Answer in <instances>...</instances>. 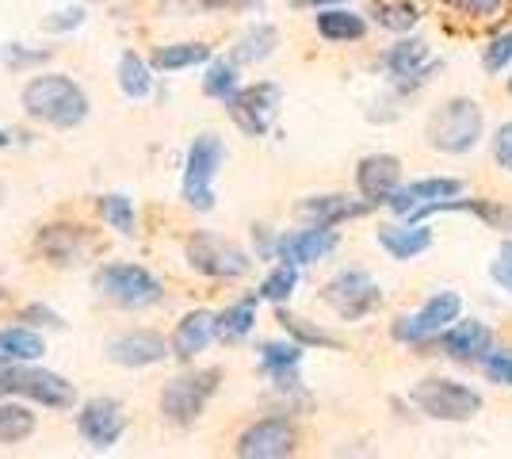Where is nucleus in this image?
<instances>
[{
    "label": "nucleus",
    "instance_id": "f257e3e1",
    "mask_svg": "<svg viewBox=\"0 0 512 459\" xmlns=\"http://www.w3.org/2000/svg\"><path fill=\"white\" fill-rule=\"evenodd\" d=\"M20 108L27 119L73 131L88 119V92L65 73H35L20 92Z\"/></svg>",
    "mask_w": 512,
    "mask_h": 459
},
{
    "label": "nucleus",
    "instance_id": "f03ea898",
    "mask_svg": "<svg viewBox=\"0 0 512 459\" xmlns=\"http://www.w3.org/2000/svg\"><path fill=\"white\" fill-rule=\"evenodd\" d=\"M486 134V115L482 104L470 100V96H451L440 108H432L425 123V142L436 153H448V157H463L470 153Z\"/></svg>",
    "mask_w": 512,
    "mask_h": 459
},
{
    "label": "nucleus",
    "instance_id": "7ed1b4c3",
    "mask_svg": "<svg viewBox=\"0 0 512 459\" xmlns=\"http://www.w3.org/2000/svg\"><path fill=\"white\" fill-rule=\"evenodd\" d=\"M455 318H463V295H459V291H436V295L425 299L413 314H398L394 326H390V337H394L398 345H409V349L425 352L440 341V333H444Z\"/></svg>",
    "mask_w": 512,
    "mask_h": 459
},
{
    "label": "nucleus",
    "instance_id": "20e7f679",
    "mask_svg": "<svg viewBox=\"0 0 512 459\" xmlns=\"http://www.w3.org/2000/svg\"><path fill=\"white\" fill-rule=\"evenodd\" d=\"M409 402H413L417 414L432 417V421H451V425L470 421V417H478V410H482V394L474 391V387H467V383H459V379H448V375H428V379H421L409 391Z\"/></svg>",
    "mask_w": 512,
    "mask_h": 459
},
{
    "label": "nucleus",
    "instance_id": "39448f33",
    "mask_svg": "<svg viewBox=\"0 0 512 459\" xmlns=\"http://www.w3.org/2000/svg\"><path fill=\"white\" fill-rule=\"evenodd\" d=\"M222 387V372L218 368H199V372L176 375L161 391V417L176 425V429H192L199 417L207 414L211 398Z\"/></svg>",
    "mask_w": 512,
    "mask_h": 459
},
{
    "label": "nucleus",
    "instance_id": "423d86ee",
    "mask_svg": "<svg viewBox=\"0 0 512 459\" xmlns=\"http://www.w3.org/2000/svg\"><path fill=\"white\" fill-rule=\"evenodd\" d=\"M226 165V142L218 134H199L192 146H188V157H184V180H180V196L184 203L207 215L214 211V176Z\"/></svg>",
    "mask_w": 512,
    "mask_h": 459
},
{
    "label": "nucleus",
    "instance_id": "0eeeda50",
    "mask_svg": "<svg viewBox=\"0 0 512 459\" xmlns=\"http://www.w3.org/2000/svg\"><path fill=\"white\" fill-rule=\"evenodd\" d=\"M92 284H96V291L104 299H111V303L123 306V310H146V306L161 303V295H165V287H161V280L153 276L150 268L127 261L104 264Z\"/></svg>",
    "mask_w": 512,
    "mask_h": 459
},
{
    "label": "nucleus",
    "instance_id": "6e6552de",
    "mask_svg": "<svg viewBox=\"0 0 512 459\" xmlns=\"http://www.w3.org/2000/svg\"><path fill=\"white\" fill-rule=\"evenodd\" d=\"M321 303L329 306L344 322H363L383 306V287L367 268H341L329 284L321 287Z\"/></svg>",
    "mask_w": 512,
    "mask_h": 459
},
{
    "label": "nucleus",
    "instance_id": "1a4fd4ad",
    "mask_svg": "<svg viewBox=\"0 0 512 459\" xmlns=\"http://www.w3.org/2000/svg\"><path fill=\"white\" fill-rule=\"evenodd\" d=\"M184 257L207 280H241L253 268V257L241 245L218 238L211 230H195L192 238H188V245H184Z\"/></svg>",
    "mask_w": 512,
    "mask_h": 459
},
{
    "label": "nucleus",
    "instance_id": "9d476101",
    "mask_svg": "<svg viewBox=\"0 0 512 459\" xmlns=\"http://www.w3.org/2000/svg\"><path fill=\"white\" fill-rule=\"evenodd\" d=\"M241 459H287L299 452V429L287 414H272L253 421L234 448Z\"/></svg>",
    "mask_w": 512,
    "mask_h": 459
},
{
    "label": "nucleus",
    "instance_id": "9b49d317",
    "mask_svg": "<svg viewBox=\"0 0 512 459\" xmlns=\"http://www.w3.org/2000/svg\"><path fill=\"white\" fill-rule=\"evenodd\" d=\"M279 104H283L279 85L260 81V85L237 88L234 96L226 100V111H230V119L241 127V134H249V138H264V134L272 131V123H276Z\"/></svg>",
    "mask_w": 512,
    "mask_h": 459
},
{
    "label": "nucleus",
    "instance_id": "f8f14e48",
    "mask_svg": "<svg viewBox=\"0 0 512 459\" xmlns=\"http://www.w3.org/2000/svg\"><path fill=\"white\" fill-rule=\"evenodd\" d=\"M451 196H463V180H459V176H425V180L402 184V188L390 196L386 207H390L398 219L425 222L428 211H432L436 203L451 199Z\"/></svg>",
    "mask_w": 512,
    "mask_h": 459
},
{
    "label": "nucleus",
    "instance_id": "ddd939ff",
    "mask_svg": "<svg viewBox=\"0 0 512 459\" xmlns=\"http://www.w3.org/2000/svg\"><path fill=\"white\" fill-rule=\"evenodd\" d=\"M77 433L85 440L88 448L96 452H111L123 433H127V414L115 398H88L77 414Z\"/></svg>",
    "mask_w": 512,
    "mask_h": 459
},
{
    "label": "nucleus",
    "instance_id": "4468645a",
    "mask_svg": "<svg viewBox=\"0 0 512 459\" xmlns=\"http://www.w3.org/2000/svg\"><path fill=\"white\" fill-rule=\"evenodd\" d=\"M104 356L111 364H119V368H153V364H165L172 356V345L161 337V333H153V329H130V333H119V337H111L107 341Z\"/></svg>",
    "mask_w": 512,
    "mask_h": 459
},
{
    "label": "nucleus",
    "instance_id": "2eb2a0df",
    "mask_svg": "<svg viewBox=\"0 0 512 459\" xmlns=\"http://www.w3.org/2000/svg\"><path fill=\"white\" fill-rule=\"evenodd\" d=\"M16 383H20V398L43 406V410H73L77 406V387L65 375L50 372V368L20 364L16 368Z\"/></svg>",
    "mask_w": 512,
    "mask_h": 459
},
{
    "label": "nucleus",
    "instance_id": "dca6fc26",
    "mask_svg": "<svg viewBox=\"0 0 512 459\" xmlns=\"http://www.w3.org/2000/svg\"><path fill=\"white\" fill-rule=\"evenodd\" d=\"M398 188H402V161L394 153H367L356 165V192L371 207H386Z\"/></svg>",
    "mask_w": 512,
    "mask_h": 459
},
{
    "label": "nucleus",
    "instance_id": "f3484780",
    "mask_svg": "<svg viewBox=\"0 0 512 459\" xmlns=\"http://www.w3.org/2000/svg\"><path fill=\"white\" fill-rule=\"evenodd\" d=\"M337 226H314V222H306L302 230H291V234H279V245H276V261H287V264H318L325 261L333 249H337Z\"/></svg>",
    "mask_w": 512,
    "mask_h": 459
},
{
    "label": "nucleus",
    "instance_id": "a211bd4d",
    "mask_svg": "<svg viewBox=\"0 0 512 459\" xmlns=\"http://www.w3.org/2000/svg\"><path fill=\"white\" fill-rule=\"evenodd\" d=\"M436 349L444 352L448 360H459V364H478L486 356V349H493V329L482 318H455L440 333Z\"/></svg>",
    "mask_w": 512,
    "mask_h": 459
},
{
    "label": "nucleus",
    "instance_id": "6ab92c4d",
    "mask_svg": "<svg viewBox=\"0 0 512 459\" xmlns=\"http://www.w3.org/2000/svg\"><path fill=\"white\" fill-rule=\"evenodd\" d=\"M211 341H218V314H211V310H188L169 337L172 356L184 360V364H192L195 356H203V352L211 349Z\"/></svg>",
    "mask_w": 512,
    "mask_h": 459
},
{
    "label": "nucleus",
    "instance_id": "aec40b11",
    "mask_svg": "<svg viewBox=\"0 0 512 459\" xmlns=\"http://www.w3.org/2000/svg\"><path fill=\"white\" fill-rule=\"evenodd\" d=\"M39 253H43L50 264H58V268H69V264H81L88 253V234L85 226H73V222H50L39 230Z\"/></svg>",
    "mask_w": 512,
    "mask_h": 459
},
{
    "label": "nucleus",
    "instance_id": "412c9836",
    "mask_svg": "<svg viewBox=\"0 0 512 459\" xmlns=\"http://www.w3.org/2000/svg\"><path fill=\"white\" fill-rule=\"evenodd\" d=\"M375 207L367 199H352V196H306L299 203V215L314 226H341V222L363 219L371 215Z\"/></svg>",
    "mask_w": 512,
    "mask_h": 459
},
{
    "label": "nucleus",
    "instance_id": "4be33fe9",
    "mask_svg": "<svg viewBox=\"0 0 512 459\" xmlns=\"http://www.w3.org/2000/svg\"><path fill=\"white\" fill-rule=\"evenodd\" d=\"M379 249H383L386 257H394V261H413V257H421L432 249V230H428L425 222H394V226H379Z\"/></svg>",
    "mask_w": 512,
    "mask_h": 459
},
{
    "label": "nucleus",
    "instance_id": "5701e85b",
    "mask_svg": "<svg viewBox=\"0 0 512 459\" xmlns=\"http://www.w3.org/2000/svg\"><path fill=\"white\" fill-rule=\"evenodd\" d=\"M43 352H46L43 329H31V326L0 329V364H8V368L35 364V360H43Z\"/></svg>",
    "mask_w": 512,
    "mask_h": 459
},
{
    "label": "nucleus",
    "instance_id": "b1692460",
    "mask_svg": "<svg viewBox=\"0 0 512 459\" xmlns=\"http://www.w3.org/2000/svg\"><path fill=\"white\" fill-rule=\"evenodd\" d=\"M314 27L325 43H360L367 35V16L344 8V4H333V8H318Z\"/></svg>",
    "mask_w": 512,
    "mask_h": 459
},
{
    "label": "nucleus",
    "instance_id": "393cba45",
    "mask_svg": "<svg viewBox=\"0 0 512 459\" xmlns=\"http://www.w3.org/2000/svg\"><path fill=\"white\" fill-rule=\"evenodd\" d=\"M279 46V31L276 23H253L234 46V62L237 66H260V62H268L272 54H276Z\"/></svg>",
    "mask_w": 512,
    "mask_h": 459
},
{
    "label": "nucleus",
    "instance_id": "a878e982",
    "mask_svg": "<svg viewBox=\"0 0 512 459\" xmlns=\"http://www.w3.org/2000/svg\"><path fill=\"white\" fill-rule=\"evenodd\" d=\"M428 62H432V46H428L425 39H402V43H394L383 54V69L394 77V81L413 77V73L425 69Z\"/></svg>",
    "mask_w": 512,
    "mask_h": 459
},
{
    "label": "nucleus",
    "instance_id": "bb28decb",
    "mask_svg": "<svg viewBox=\"0 0 512 459\" xmlns=\"http://www.w3.org/2000/svg\"><path fill=\"white\" fill-rule=\"evenodd\" d=\"M256 303H260V295H245L226 310H218V341H226V345L245 341L256 329Z\"/></svg>",
    "mask_w": 512,
    "mask_h": 459
},
{
    "label": "nucleus",
    "instance_id": "cd10ccee",
    "mask_svg": "<svg viewBox=\"0 0 512 459\" xmlns=\"http://www.w3.org/2000/svg\"><path fill=\"white\" fill-rule=\"evenodd\" d=\"M371 20L390 35H409L421 23V4L417 0H375L371 4Z\"/></svg>",
    "mask_w": 512,
    "mask_h": 459
},
{
    "label": "nucleus",
    "instance_id": "c85d7f7f",
    "mask_svg": "<svg viewBox=\"0 0 512 459\" xmlns=\"http://www.w3.org/2000/svg\"><path fill=\"white\" fill-rule=\"evenodd\" d=\"M256 352H260V372L268 375V379H279V375L299 372L306 345L291 341V337H283V341H264Z\"/></svg>",
    "mask_w": 512,
    "mask_h": 459
},
{
    "label": "nucleus",
    "instance_id": "c756f323",
    "mask_svg": "<svg viewBox=\"0 0 512 459\" xmlns=\"http://www.w3.org/2000/svg\"><path fill=\"white\" fill-rule=\"evenodd\" d=\"M276 322H279V329L291 337V341H299V345H306V349H341V341H337L329 329L314 326L310 318L291 314L287 306H279V310H276Z\"/></svg>",
    "mask_w": 512,
    "mask_h": 459
},
{
    "label": "nucleus",
    "instance_id": "7c9ffc66",
    "mask_svg": "<svg viewBox=\"0 0 512 459\" xmlns=\"http://www.w3.org/2000/svg\"><path fill=\"white\" fill-rule=\"evenodd\" d=\"M211 62V46L207 43H169L153 50V69L161 73H180V69H195Z\"/></svg>",
    "mask_w": 512,
    "mask_h": 459
},
{
    "label": "nucleus",
    "instance_id": "2f4dec72",
    "mask_svg": "<svg viewBox=\"0 0 512 459\" xmlns=\"http://www.w3.org/2000/svg\"><path fill=\"white\" fill-rule=\"evenodd\" d=\"M35 429H39V417L31 406L0 398V444H23L35 437Z\"/></svg>",
    "mask_w": 512,
    "mask_h": 459
},
{
    "label": "nucleus",
    "instance_id": "473e14b6",
    "mask_svg": "<svg viewBox=\"0 0 512 459\" xmlns=\"http://www.w3.org/2000/svg\"><path fill=\"white\" fill-rule=\"evenodd\" d=\"M119 88L127 100H146L153 92V62H146L142 54L127 50L119 58Z\"/></svg>",
    "mask_w": 512,
    "mask_h": 459
},
{
    "label": "nucleus",
    "instance_id": "72a5a7b5",
    "mask_svg": "<svg viewBox=\"0 0 512 459\" xmlns=\"http://www.w3.org/2000/svg\"><path fill=\"white\" fill-rule=\"evenodd\" d=\"M96 211H100V219L119 234V238H134L138 234V215H134V199L119 196V192H111V196H100L96 199Z\"/></svg>",
    "mask_w": 512,
    "mask_h": 459
},
{
    "label": "nucleus",
    "instance_id": "f704fd0d",
    "mask_svg": "<svg viewBox=\"0 0 512 459\" xmlns=\"http://www.w3.org/2000/svg\"><path fill=\"white\" fill-rule=\"evenodd\" d=\"M295 287H299V264H287V261H279L264 280H260V299L264 303H276V306H283L291 295H295Z\"/></svg>",
    "mask_w": 512,
    "mask_h": 459
},
{
    "label": "nucleus",
    "instance_id": "c9c22d12",
    "mask_svg": "<svg viewBox=\"0 0 512 459\" xmlns=\"http://www.w3.org/2000/svg\"><path fill=\"white\" fill-rule=\"evenodd\" d=\"M241 81H237V62L234 58H211L207 62V77H203V92L211 96V100H230Z\"/></svg>",
    "mask_w": 512,
    "mask_h": 459
},
{
    "label": "nucleus",
    "instance_id": "e433bc0d",
    "mask_svg": "<svg viewBox=\"0 0 512 459\" xmlns=\"http://www.w3.org/2000/svg\"><path fill=\"white\" fill-rule=\"evenodd\" d=\"M478 372L490 379L493 387H512V349H486V356L478 360Z\"/></svg>",
    "mask_w": 512,
    "mask_h": 459
},
{
    "label": "nucleus",
    "instance_id": "4c0bfd02",
    "mask_svg": "<svg viewBox=\"0 0 512 459\" xmlns=\"http://www.w3.org/2000/svg\"><path fill=\"white\" fill-rule=\"evenodd\" d=\"M444 4H448L455 16H463V20L486 23V20H497L509 0H444Z\"/></svg>",
    "mask_w": 512,
    "mask_h": 459
},
{
    "label": "nucleus",
    "instance_id": "58836bf2",
    "mask_svg": "<svg viewBox=\"0 0 512 459\" xmlns=\"http://www.w3.org/2000/svg\"><path fill=\"white\" fill-rule=\"evenodd\" d=\"M509 66H512V31H505V35L490 39V46L482 50V69L490 77H497V73H505Z\"/></svg>",
    "mask_w": 512,
    "mask_h": 459
},
{
    "label": "nucleus",
    "instance_id": "ea45409f",
    "mask_svg": "<svg viewBox=\"0 0 512 459\" xmlns=\"http://www.w3.org/2000/svg\"><path fill=\"white\" fill-rule=\"evenodd\" d=\"M490 280L505 295H512V234L505 241H501V249H497V257L490 261Z\"/></svg>",
    "mask_w": 512,
    "mask_h": 459
},
{
    "label": "nucleus",
    "instance_id": "a19ab883",
    "mask_svg": "<svg viewBox=\"0 0 512 459\" xmlns=\"http://www.w3.org/2000/svg\"><path fill=\"white\" fill-rule=\"evenodd\" d=\"M46 58H50V50H27L23 43H8L0 50V62L8 69H27L35 62H46Z\"/></svg>",
    "mask_w": 512,
    "mask_h": 459
},
{
    "label": "nucleus",
    "instance_id": "79ce46f5",
    "mask_svg": "<svg viewBox=\"0 0 512 459\" xmlns=\"http://www.w3.org/2000/svg\"><path fill=\"white\" fill-rule=\"evenodd\" d=\"M20 322H23V326H31V329H62L65 326L62 314H58V310H50V306H43V303L23 306Z\"/></svg>",
    "mask_w": 512,
    "mask_h": 459
},
{
    "label": "nucleus",
    "instance_id": "37998d69",
    "mask_svg": "<svg viewBox=\"0 0 512 459\" xmlns=\"http://www.w3.org/2000/svg\"><path fill=\"white\" fill-rule=\"evenodd\" d=\"M490 153H493V161H497V169L512 173V119H509V123H501V127L493 131Z\"/></svg>",
    "mask_w": 512,
    "mask_h": 459
},
{
    "label": "nucleus",
    "instance_id": "c03bdc74",
    "mask_svg": "<svg viewBox=\"0 0 512 459\" xmlns=\"http://www.w3.org/2000/svg\"><path fill=\"white\" fill-rule=\"evenodd\" d=\"M253 241H256V257H260V261H276L279 234L272 230V226H256V230H253Z\"/></svg>",
    "mask_w": 512,
    "mask_h": 459
},
{
    "label": "nucleus",
    "instance_id": "a18cd8bd",
    "mask_svg": "<svg viewBox=\"0 0 512 459\" xmlns=\"http://www.w3.org/2000/svg\"><path fill=\"white\" fill-rule=\"evenodd\" d=\"M81 23H85V8H65V12H58V20H46V27L65 31V27H81Z\"/></svg>",
    "mask_w": 512,
    "mask_h": 459
},
{
    "label": "nucleus",
    "instance_id": "49530a36",
    "mask_svg": "<svg viewBox=\"0 0 512 459\" xmlns=\"http://www.w3.org/2000/svg\"><path fill=\"white\" fill-rule=\"evenodd\" d=\"M203 8H211V12H249V8H260V0H203Z\"/></svg>",
    "mask_w": 512,
    "mask_h": 459
},
{
    "label": "nucleus",
    "instance_id": "de8ad7c7",
    "mask_svg": "<svg viewBox=\"0 0 512 459\" xmlns=\"http://www.w3.org/2000/svg\"><path fill=\"white\" fill-rule=\"evenodd\" d=\"M12 394H20V383H16V368L0 364V398H12Z\"/></svg>",
    "mask_w": 512,
    "mask_h": 459
},
{
    "label": "nucleus",
    "instance_id": "09e8293b",
    "mask_svg": "<svg viewBox=\"0 0 512 459\" xmlns=\"http://www.w3.org/2000/svg\"><path fill=\"white\" fill-rule=\"evenodd\" d=\"M287 4H291V8H314V12H318V8H333V4H344V0H287Z\"/></svg>",
    "mask_w": 512,
    "mask_h": 459
},
{
    "label": "nucleus",
    "instance_id": "8fccbe9b",
    "mask_svg": "<svg viewBox=\"0 0 512 459\" xmlns=\"http://www.w3.org/2000/svg\"><path fill=\"white\" fill-rule=\"evenodd\" d=\"M501 230H509L512 234V207H505V226H501Z\"/></svg>",
    "mask_w": 512,
    "mask_h": 459
},
{
    "label": "nucleus",
    "instance_id": "3c124183",
    "mask_svg": "<svg viewBox=\"0 0 512 459\" xmlns=\"http://www.w3.org/2000/svg\"><path fill=\"white\" fill-rule=\"evenodd\" d=\"M8 142H12V138H8V131H0V150H8Z\"/></svg>",
    "mask_w": 512,
    "mask_h": 459
},
{
    "label": "nucleus",
    "instance_id": "603ef678",
    "mask_svg": "<svg viewBox=\"0 0 512 459\" xmlns=\"http://www.w3.org/2000/svg\"><path fill=\"white\" fill-rule=\"evenodd\" d=\"M4 299H8V291H4V284H0V303H4Z\"/></svg>",
    "mask_w": 512,
    "mask_h": 459
},
{
    "label": "nucleus",
    "instance_id": "864d4df0",
    "mask_svg": "<svg viewBox=\"0 0 512 459\" xmlns=\"http://www.w3.org/2000/svg\"><path fill=\"white\" fill-rule=\"evenodd\" d=\"M509 92H512V81H509Z\"/></svg>",
    "mask_w": 512,
    "mask_h": 459
}]
</instances>
